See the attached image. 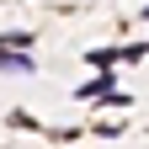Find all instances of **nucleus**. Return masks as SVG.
I'll return each mask as SVG.
<instances>
[{
  "mask_svg": "<svg viewBox=\"0 0 149 149\" xmlns=\"http://www.w3.org/2000/svg\"><path fill=\"white\" fill-rule=\"evenodd\" d=\"M0 64H6V69H32L27 59H16V53H0Z\"/></svg>",
  "mask_w": 149,
  "mask_h": 149,
  "instance_id": "f257e3e1",
  "label": "nucleus"
}]
</instances>
